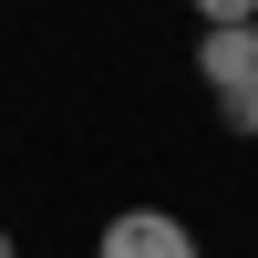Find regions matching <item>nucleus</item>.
Returning a JSON list of instances; mask_svg holds the SVG:
<instances>
[{
  "label": "nucleus",
  "mask_w": 258,
  "mask_h": 258,
  "mask_svg": "<svg viewBox=\"0 0 258 258\" xmlns=\"http://www.w3.org/2000/svg\"><path fill=\"white\" fill-rule=\"evenodd\" d=\"M197 11V31H227V21H258V0H186Z\"/></svg>",
  "instance_id": "nucleus-3"
},
{
  "label": "nucleus",
  "mask_w": 258,
  "mask_h": 258,
  "mask_svg": "<svg viewBox=\"0 0 258 258\" xmlns=\"http://www.w3.org/2000/svg\"><path fill=\"white\" fill-rule=\"evenodd\" d=\"M0 258H21V238H11V227H0Z\"/></svg>",
  "instance_id": "nucleus-4"
},
{
  "label": "nucleus",
  "mask_w": 258,
  "mask_h": 258,
  "mask_svg": "<svg viewBox=\"0 0 258 258\" xmlns=\"http://www.w3.org/2000/svg\"><path fill=\"white\" fill-rule=\"evenodd\" d=\"M93 258H197V227L176 207H124V217H103Z\"/></svg>",
  "instance_id": "nucleus-2"
},
{
  "label": "nucleus",
  "mask_w": 258,
  "mask_h": 258,
  "mask_svg": "<svg viewBox=\"0 0 258 258\" xmlns=\"http://www.w3.org/2000/svg\"><path fill=\"white\" fill-rule=\"evenodd\" d=\"M197 73H207V103L227 135H258V21L197 31Z\"/></svg>",
  "instance_id": "nucleus-1"
}]
</instances>
